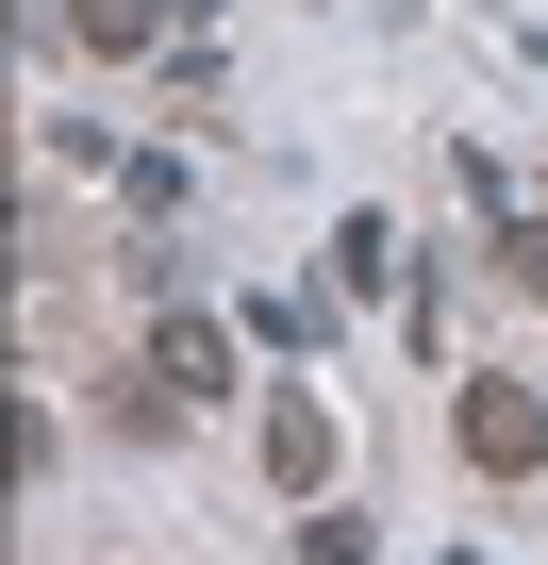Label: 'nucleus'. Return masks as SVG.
<instances>
[{"label": "nucleus", "instance_id": "39448f33", "mask_svg": "<svg viewBox=\"0 0 548 565\" xmlns=\"http://www.w3.org/2000/svg\"><path fill=\"white\" fill-rule=\"evenodd\" d=\"M366 282H399V233H383V216H350V233H333V300H366Z\"/></svg>", "mask_w": 548, "mask_h": 565}, {"label": "nucleus", "instance_id": "f257e3e1", "mask_svg": "<svg viewBox=\"0 0 548 565\" xmlns=\"http://www.w3.org/2000/svg\"><path fill=\"white\" fill-rule=\"evenodd\" d=\"M449 449H465L482 482H531V466H548V399H531V383H465V399H449Z\"/></svg>", "mask_w": 548, "mask_h": 565}, {"label": "nucleus", "instance_id": "0eeeda50", "mask_svg": "<svg viewBox=\"0 0 548 565\" xmlns=\"http://www.w3.org/2000/svg\"><path fill=\"white\" fill-rule=\"evenodd\" d=\"M465 565H482V548H465Z\"/></svg>", "mask_w": 548, "mask_h": 565}, {"label": "nucleus", "instance_id": "20e7f679", "mask_svg": "<svg viewBox=\"0 0 548 565\" xmlns=\"http://www.w3.org/2000/svg\"><path fill=\"white\" fill-rule=\"evenodd\" d=\"M67 34H84V51H166L183 0H67Z\"/></svg>", "mask_w": 548, "mask_h": 565}, {"label": "nucleus", "instance_id": "7ed1b4c3", "mask_svg": "<svg viewBox=\"0 0 548 565\" xmlns=\"http://www.w3.org/2000/svg\"><path fill=\"white\" fill-rule=\"evenodd\" d=\"M150 383H166V399H216V383H233V333H216L200 300H166V317H150Z\"/></svg>", "mask_w": 548, "mask_h": 565}, {"label": "nucleus", "instance_id": "f03ea898", "mask_svg": "<svg viewBox=\"0 0 548 565\" xmlns=\"http://www.w3.org/2000/svg\"><path fill=\"white\" fill-rule=\"evenodd\" d=\"M249 449H266V482H283V499H316V482H333V399H316V383H283Z\"/></svg>", "mask_w": 548, "mask_h": 565}, {"label": "nucleus", "instance_id": "423d86ee", "mask_svg": "<svg viewBox=\"0 0 548 565\" xmlns=\"http://www.w3.org/2000/svg\"><path fill=\"white\" fill-rule=\"evenodd\" d=\"M498 266H515L531 300H548V216H515V233H498Z\"/></svg>", "mask_w": 548, "mask_h": 565}]
</instances>
